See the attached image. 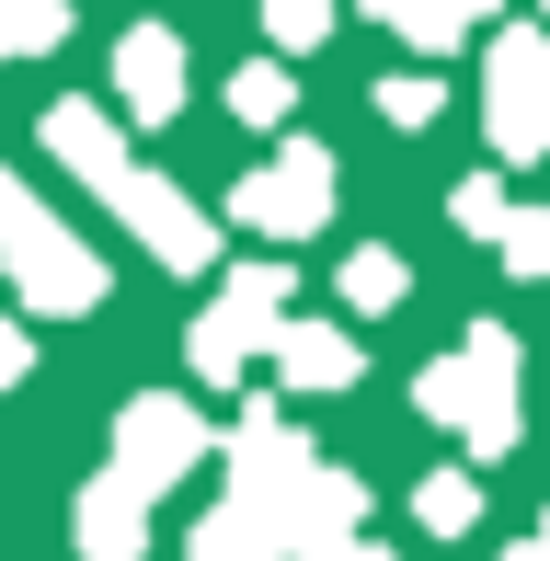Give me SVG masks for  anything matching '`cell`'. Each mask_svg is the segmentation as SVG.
I'll return each mask as SVG.
<instances>
[{
  "mask_svg": "<svg viewBox=\"0 0 550 561\" xmlns=\"http://www.w3.org/2000/svg\"><path fill=\"white\" fill-rule=\"evenodd\" d=\"M207 458H218V424L195 413L184 390H138L127 413H115V458H104V470L127 481L138 504H161L172 481H184V470H207Z\"/></svg>",
  "mask_w": 550,
  "mask_h": 561,
  "instance_id": "obj_3",
  "label": "cell"
},
{
  "mask_svg": "<svg viewBox=\"0 0 550 561\" xmlns=\"http://www.w3.org/2000/svg\"><path fill=\"white\" fill-rule=\"evenodd\" d=\"M264 35L287 46V58H310V46L333 35V0H264Z\"/></svg>",
  "mask_w": 550,
  "mask_h": 561,
  "instance_id": "obj_19",
  "label": "cell"
},
{
  "mask_svg": "<svg viewBox=\"0 0 550 561\" xmlns=\"http://www.w3.org/2000/svg\"><path fill=\"white\" fill-rule=\"evenodd\" d=\"M287 287H298L287 264H230V275H218V310L195 321V378H218V390H230V378L275 344V321H287Z\"/></svg>",
  "mask_w": 550,
  "mask_h": 561,
  "instance_id": "obj_5",
  "label": "cell"
},
{
  "mask_svg": "<svg viewBox=\"0 0 550 561\" xmlns=\"http://www.w3.org/2000/svg\"><path fill=\"white\" fill-rule=\"evenodd\" d=\"M482 126H493V161H550V35L539 23H505V35H493Z\"/></svg>",
  "mask_w": 550,
  "mask_h": 561,
  "instance_id": "obj_4",
  "label": "cell"
},
{
  "mask_svg": "<svg viewBox=\"0 0 550 561\" xmlns=\"http://www.w3.org/2000/svg\"><path fill=\"white\" fill-rule=\"evenodd\" d=\"M0 264H12L23 310H46V321L104 310V252H92L69 218H46L35 195H23V172H0Z\"/></svg>",
  "mask_w": 550,
  "mask_h": 561,
  "instance_id": "obj_2",
  "label": "cell"
},
{
  "mask_svg": "<svg viewBox=\"0 0 550 561\" xmlns=\"http://www.w3.org/2000/svg\"><path fill=\"white\" fill-rule=\"evenodd\" d=\"M505 207H516V195H505V184H493V172H470V184H459V195H447V218H459V229H470V241H493V229H505Z\"/></svg>",
  "mask_w": 550,
  "mask_h": 561,
  "instance_id": "obj_20",
  "label": "cell"
},
{
  "mask_svg": "<svg viewBox=\"0 0 550 561\" xmlns=\"http://www.w3.org/2000/svg\"><path fill=\"white\" fill-rule=\"evenodd\" d=\"M46 149H58V172H81V184L92 195H115V184H127V126H115L104 104H81V92H69V104H46Z\"/></svg>",
  "mask_w": 550,
  "mask_h": 561,
  "instance_id": "obj_10",
  "label": "cell"
},
{
  "mask_svg": "<svg viewBox=\"0 0 550 561\" xmlns=\"http://www.w3.org/2000/svg\"><path fill=\"white\" fill-rule=\"evenodd\" d=\"M218 458H230V504H275L298 470H310V436H298L275 401H241V424L218 436Z\"/></svg>",
  "mask_w": 550,
  "mask_h": 561,
  "instance_id": "obj_8",
  "label": "cell"
},
{
  "mask_svg": "<svg viewBox=\"0 0 550 561\" xmlns=\"http://www.w3.org/2000/svg\"><path fill=\"white\" fill-rule=\"evenodd\" d=\"M230 218L253 229V241H310V229L333 218V149H321V138H287L264 172H241Z\"/></svg>",
  "mask_w": 550,
  "mask_h": 561,
  "instance_id": "obj_6",
  "label": "cell"
},
{
  "mask_svg": "<svg viewBox=\"0 0 550 561\" xmlns=\"http://www.w3.org/2000/svg\"><path fill=\"white\" fill-rule=\"evenodd\" d=\"M482 12H505V0H459V23H482Z\"/></svg>",
  "mask_w": 550,
  "mask_h": 561,
  "instance_id": "obj_26",
  "label": "cell"
},
{
  "mask_svg": "<svg viewBox=\"0 0 550 561\" xmlns=\"http://www.w3.org/2000/svg\"><path fill=\"white\" fill-rule=\"evenodd\" d=\"M69 35V0H12V58H46Z\"/></svg>",
  "mask_w": 550,
  "mask_h": 561,
  "instance_id": "obj_21",
  "label": "cell"
},
{
  "mask_svg": "<svg viewBox=\"0 0 550 561\" xmlns=\"http://www.w3.org/2000/svg\"><path fill=\"white\" fill-rule=\"evenodd\" d=\"M321 561H390V550L379 539H344V550H321Z\"/></svg>",
  "mask_w": 550,
  "mask_h": 561,
  "instance_id": "obj_25",
  "label": "cell"
},
{
  "mask_svg": "<svg viewBox=\"0 0 550 561\" xmlns=\"http://www.w3.org/2000/svg\"><path fill=\"white\" fill-rule=\"evenodd\" d=\"M539 12H550V0H539Z\"/></svg>",
  "mask_w": 550,
  "mask_h": 561,
  "instance_id": "obj_28",
  "label": "cell"
},
{
  "mask_svg": "<svg viewBox=\"0 0 550 561\" xmlns=\"http://www.w3.org/2000/svg\"><path fill=\"white\" fill-rule=\"evenodd\" d=\"M379 23H402V46H413V58H447V46L470 35V23H459V0H379Z\"/></svg>",
  "mask_w": 550,
  "mask_h": 561,
  "instance_id": "obj_16",
  "label": "cell"
},
{
  "mask_svg": "<svg viewBox=\"0 0 550 561\" xmlns=\"http://www.w3.org/2000/svg\"><path fill=\"white\" fill-rule=\"evenodd\" d=\"M413 516H424V539H470V527H482V481L470 470H424Z\"/></svg>",
  "mask_w": 550,
  "mask_h": 561,
  "instance_id": "obj_14",
  "label": "cell"
},
{
  "mask_svg": "<svg viewBox=\"0 0 550 561\" xmlns=\"http://www.w3.org/2000/svg\"><path fill=\"white\" fill-rule=\"evenodd\" d=\"M0 58H12V0H0Z\"/></svg>",
  "mask_w": 550,
  "mask_h": 561,
  "instance_id": "obj_27",
  "label": "cell"
},
{
  "mask_svg": "<svg viewBox=\"0 0 550 561\" xmlns=\"http://www.w3.org/2000/svg\"><path fill=\"white\" fill-rule=\"evenodd\" d=\"M436 104H447V92L424 81V69H402V81H379V115H390V126H424Z\"/></svg>",
  "mask_w": 550,
  "mask_h": 561,
  "instance_id": "obj_22",
  "label": "cell"
},
{
  "mask_svg": "<svg viewBox=\"0 0 550 561\" xmlns=\"http://www.w3.org/2000/svg\"><path fill=\"white\" fill-rule=\"evenodd\" d=\"M104 207H115V218H127L138 241H149V264H172V275H207V264H218V218L195 207V195L172 184V172H149V161H138L127 184L104 195Z\"/></svg>",
  "mask_w": 550,
  "mask_h": 561,
  "instance_id": "obj_7",
  "label": "cell"
},
{
  "mask_svg": "<svg viewBox=\"0 0 550 561\" xmlns=\"http://www.w3.org/2000/svg\"><path fill=\"white\" fill-rule=\"evenodd\" d=\"M230 115H241V126H287V115H298V81H287L275 58H253V69L230 81Z\"/></svg>",
  "mask_w": 550,
  "mask_h": 561,
  "instance_id": "obj_17",
  "label": "cell"
},
{
  "mask_svg": "<svg viewBox=\"0 0 550 561\" xmlns=\"http://www.w3.org/2000/svg\"><path fill=\"white\" fill-rule=\"evenodd\" d=\"M275 378H287V390H356V333H333V321H275Z\"/></svg>",
  "mask_w": 550,
  "mask_h": 561,
  "instance_id": "obj_12",
  "label": "cell"
},
{
  "mask_svg": "<svg viewBox=\"0 0 550 561\" xmlns=\"http://www.w3.org/2000/svg\"><path fill=\"white\" fill-rule=\"evenodd\" d=\"M69 539H81V561H149V504L115 470H92L81 504H69Z\"/></svg>",
  "mask_w": 550,
  "mask_h": 561,
  "instance_id": "obj_11",
  "label": "cell"
},
{
  "mask_svg": "<svg viewBox=\"0 0 550 561\" xmlns=\"http://www.w3.org/2000/svg\"><path fill=\"white\" fill-rule=\"evenodd\" d=\"M115 104H127V126L184 115V35H172V23H127V35H115Z\"/></svg>",
  "mask_w": 550,
  "mask_h": 561,
  "instance_id": "obj_9",
  "label": "cell"
},
{
  "mask_svg": "<svg viewBox=\"0 0 550 561\" xmlns=\"http://www.w3.org/2000/svg\"><path fill=\"white\" fill-rule=\"evenodd\" d=\"M184 561H275V539H264V516H253V504H218V516L184 539Z\"/></svg>",
  "mask_w": 550,
  "mask_h": 561,
  "instance_id": "obj_15",
  "label": "cell"
},
{
  "mask_svg": "<svg viewBox=\"0 0 550 561\" xmlns=\"http://www.w3.org/2000/svg\"><path fill=\"white\" fill-rule=\"evenodd\" d=\"M493 252H505V275H528V287H550V207H505V229H493Z\"/></svg>",
  "mask_w": 550,
  "mask_h": 561,
  "instance_id": "obj_18",
  "label": "cell"
},
{
  "mask_svg": "<svg viewBox=\"0 0 550 561\" xmlns=\"http://www.w3.org/2000/svg\"><path fill=\"white\" fill-rule=\"evenodd\" d=\"M413 413L447 424L470 458H505L516 436H528V413H516V333L505 321H470L459 355H436V367L413 378Z\"/></svg>",
  "mask_w": 550,
  "mask_h": 561,
  "instance_id": "obj_1",
  "label": "cell"
},
{
  "mask_svg": "<svg viewBox=\"0 0 550 561\" xmlns=\"http://www.w3.org/2000/svg\"><path fill=\"white\" fill-rule=\"evenodd\" d=\"M23 378H35V333L0 310V390H23Z\"/></svg>",
  "mask_w": 550,
  "mask_h": 561,
  "instance_id": "obj_23",
  "label": "cell"
},
{
  "mask_svg": "<svg viewBox=\"0 0 550 561\" xmlns=\"http://www.w3.org/2000/svg\"><path fill=\"white\" fill-rule=\"evenodd\" d=\"M402 298H413V264H402V252H379V241H367V252H344V310L390 321Z\"/></svg>",
  "mask_w": 550,
  "mask_h": 561,
  "instance_id": "obj_13",
  "label": "cell"
},
{
  "mask_svg": "<svg viewBox=\"0 0 550 561\" xmlns=\"http://www.w3.org/2000/svg\"><path fill=\"white\" fill-rule=\"evenodd\" d=\"M505 561H550V516H539V527H528V539H516Z\"/></svg>",
  "mask_w": 550,
  "mask_h": 561,
  "instance_id": "obj_24",
  "label": "cell"
}]
</instances>
